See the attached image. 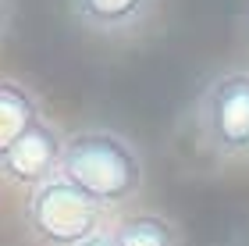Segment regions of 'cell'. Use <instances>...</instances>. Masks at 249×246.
Wrapping results in <instances>:
<instances>
[{"label":"cell","instance_id":"6da1fadb","mask_svg":"<svg viewBox=\"0 0 249 246\" xmlns=\"http://www.w3.org/2000/svg\"><path fill=\"white\" fill-rule=\"evenodd\" d=\"M78 193H86L100 207H118L139 193L142 186V157L121 132L110 129H82L64 139L61 171Z\"/></svg>","mask_w":249,"mask_h":246},{"label":"cell","instance_id":"7a4b0ae2","mask_svg":"<svg viewBox=\"0 0 249 246\" xmlns=\"http://www.w3.org/2000/svg\"><path fill=\"white\" fill-rule=\"evenodd\" d=\"M100 218H104V207L93 204L86 193H78L61 175L36 186L25 204V225L32 239L47 246H82L96 232H104Z\"/></svg>","mask_w":249,"mask_h":246},{"label":"cell","instance_id":"3957f363","mask_svg":"<svg viewBox=\"0 0 249 246\" xmlns=\"http://www.w3.org/2000/svg\"><path fill=\"white\" fill-rule=\"evenodd\" d=\"M199 132L224 157L249 153V68H228L203 89Z\"/></svg>","mask_w":249,"mask_h":246},{"label":"cell","instance_id":"277c9868","mask_svg":"<svg viewBox=\"0 0 249 246\" xmlns=\"http://www.w3.org/2000/svg\"><path fill=\"white\" fill-rule=\"evenodd\" d=\"M61 153H64V139L57 136V129L50 121L39 118L0 153V178L25 186L32 193L36 186L50 182L61 171Z\"/></svg>","mask_w":249,"mask_h":246},{"label":"cell","instance_id":"5b68a950","mask_svg":"<svg viewBox=\"0 0 249 246\" xmlns=\"http://www.w3.org/2000/svg\"><path fill=\"white\" fill-rule=\"evenodd\" d=\"M71 15L93 32H132L150 21L157 0H68Z\"/></svg>","mask_w":249,"mask_h":246},{"label":"cell","instance_id":"8992f818","mask_svg":"<svg viewBox=\"0 0 249 246\" xmlns=\"http://www.w3.org/2000/svg\"><path fill=\"white\" fill-rule=\"evenodd\" d=\"M32 121H39L36 96L18 82H0V153H4Z\"/></svg>","mask_w":249,"mask_h":246},{"label":"cell","instance_id":"52a82bcc","mask_svg":"<svg viewBox=\"0 0 249 246\" xmlns=\"http://www.w3.org/2000/svg\"><path fill=\"white\" fill-rule=\"evenodd\" d=\"M110 232L118 246H178L175 225L160 214H128Z\"/></svg>","mask_w":249,"mask_h":246},{"label":"cell","instance_id":"ba28073f","mask_svg":"<svg viewBox=\"0 0 249 246\" xmlns=\"http://www.w3.org/2000/svg\"><path fill=\"white\" fill-rule=\"evenodd\" d=\"M82 246H118V243H114V232H107V228H104V232H96L93 239H86Z\"/></svg>","mask_w":249,"mask_h":246},{"label":"cell","instance_id":"9c48e42d","mask_svg":"<svg viewBox=\"0 0 249 246\" xmlns=\"http://www.w3.org/2000/svg\"><path fill=\"white\" fill-rule=\"evenodd\" d=\"M7 29V0H0V36H4Z\"/></svg>","mask_w":249,"mask_h":246}]
</instances>
